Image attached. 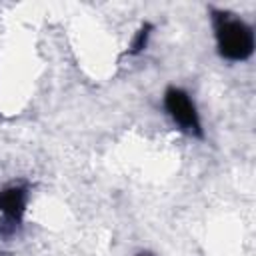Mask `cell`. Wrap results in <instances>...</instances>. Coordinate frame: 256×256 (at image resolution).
I'll return each instance as SVG.
<instances>
[{"label":"cell","mask_w":256,"mask_h":256,"mask_svg":"<svg viewBox=\"0 0 256 256\" xmlns=\"http://www.w3.org/2000/svg\"><path fill=\"white\" fill-rule=\"evenodd\" d=\"M162 104L170 120L192 138H204V128L200 120V112L192 100V96L180 86H168L162 96Z\"/></svg>","instance_id":"7a4b0ae2"},{"label":"cell","mask_w":256,"mask_h":256,"mask_svg":"<svg viewBox=\"0 0 256 256\" xmlns=\"http://www.w3.org/2000/svg\"><path fill=\"white\" fill-rule=\"evenodd\" d=\"M152 30H154V26H152L150 22H142V24H140V28L136 30V34H134V38H132V42H130V46H128V54H130V56H138V54H142V52L148 48Z\"/></svg>","instance_id":"277c9868"},{"label":"cell","mask_w":256,"mask_h":256,"mask_svg":"<svg viewBox=\"0 0 256 256\" xmlns=\"http://www.w3.org/2000/svg\"><path fill=\"white\" fill-rule=\"evenodd\" d=\"M28 206V186L26 184H8L0 188V236L14 234L26 214Z\"/></svg>","instance_id":"3957f363"},{"label":"cell","mask_w":256,"mask_h":256,"mask_svg":"<svg viewBox=\"0 0 256 256\" xmlns=\"http://www.w3.org/2000/svg\"><path fill=\"white\" fill-rule=\"evenodd\" d=\"M210 18L214 28L216 52L222 60L244 62L254 54V30L246 20L218 8H210Z\"/></svg>","instance_id":"6da1fadb"},{"label":"cell","mask_w":256,"mask_h":256,"mask_svg":"<svg viewBox=\"0 0 256 256\" xmlns=\"http://www.w3.org/2000/svg\"><path fill=\"white\" fill-rule=\"evenodd\" d=\"M136 256H154V254H152V252H148V250H144V252H138Z\"/></svg>","instance_id":"5b68a950"}]
</instances>
